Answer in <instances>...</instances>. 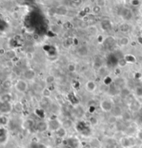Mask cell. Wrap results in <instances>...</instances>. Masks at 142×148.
Here are the masks:
<instances>
[{
    "label": "cell",
    "instance_id": "6da1fadb",
    "mask_svg": "<svg viewBox=\"0 0 142 148\" xmlns=\"http://www.w3.org/2000/svg\"><path fill=\"white\" fill-rule=\"evenodd\" d=\"M14 88L19 93L24 94V93H26L28 90L29 84L26 80L22 79V78H19L18 80H17V81L14 84Z\"/></svg>",
    "mask_w": 142,
    "mask_h": 148
},
{
    "label": "cell",
    "instance_id": "7a4b0ae2",
    "mask_svg": "<svg viewBox=\"0 0 142 148\" xmlns=\"http://www.w3.org/2000/svg\"><path fill=\"white\" fill-rule=\"evenodd\" d=\"M114 107V104L108 99H104L100 103V108L104 112H111Z\"/></svg>",
    "mask_w": 142,
    "mask_h": 148
},
{
    "label": "cell",
    "instance_id": "3957f363",
    "mask_svg": "<svg viewBox=\"0 0 142 148\" xmlns=\"http://www.w3.org/2000/svg\"><path fill=\"white\" fill-rule=\"evenodd\" d=\"M0 114L1 115H8L13 110V105L12 103H0Z\"/></svg>",
    "mask_w": 142,
    "mask_h": 148
},
{
    "label": "cell",
    "instance_id": "277c9868",
    "mask_svg": "<svg viewBox=\"0 0 142 148\" xmlns=\"http://www.w3.org/2000/svg\"><path fill=\"white\" fill-rule=\"evenodd\" d=\"M48 125H49V129L50 131L56 132L58 129L62 127V122L58 118H51L48 122Z\"/></svg>",
    "mask_w": 142,
    "mask_h": 148
},
{
    "label": "cell",
    "instance_id": "5b68a950",
    "mask_svg": "<svg viewBox=\"0 0 142 148\" xmlns=\"http://www.w3.org/2000/svg\"><path fill=\"white\" fill-rule=\"evenodd\" d=\"M76 128L77 129V131H79L80 133L84 134V135L87 136L90 133V128H89V127L87 126V125L85 122H79V123H77Z\"/></svg>",
    "mask_w": 142,
    "mask_h": 148
},
{
    "label": "cell",
    "instance_id": "8992f818",
    "mask_svg": "<svg viewBox=\"0 0 142 148\" xmlns=\"http://www.w3.org/2000/svg\"><path fill=\"white\" fill-rule=\"evenodd\" d=\"M63 143L67 148H77L79 147V141L75 137H72L64 139Z\"/></svg>",
    "mask_w": 142,
    "mask_h": 148
},
{
    "label": "cell",
    "instance_id": "52a82bcc",
    "mask_svg": "<svg viewBox=\"0 0 142 148\" xmlns=\"http://www.w3.org/2000/svg\"><path fill=\"white\" fill-rule=\"evenodd\" d=\"M23 78L26 81H31L34 80L36 77V72L33 68H29L26 69L22 73Z\"/></svg>",
    "mask_w": 142,
    "mask_h": 148
},
{
    "label": "cell",
    "instance_id": "ba28073f",
    "mask_svg": "<svg viewBox=\"0 0 142 148\" xmlns=\"http://www.w3.org/2000/svg\"><path fill=\"white\" fill-rule=\"evenodd\" d=\"M120 15L125 21H130L132 18L133 17L132 12L127 8H124L121 9V13H120Z\"/></svg>",
    "mask_w": 142,
    "mask_h": 148
},
{
    "label": "cell",
    "instance_id": "9c48e42d",
    "mask_svg": "<svg viewBox=\"0 0 142 148\" xmlns=\"http://www.w3.org/2000/svg\"><path fill=\"white\" fill-rule=\"evenodd\" d=\"M113 84L118 89H122L123 88L126 87V80L124 78H122L121 76H118L113 81Z\"/></svg>",
    "mask_w": 142,
    "mask_h": 148
},
{
    "label": "cell",
    "instance_id": "30bf717a",
    "mask_svg": "<svg viewBox=\"0 0 142 148\" xmlns=\"http://www.w3.org/2000/svg\"><path fill=\"white\" fill-rule=\"evenodd\" d=\"M136 141L133 138L130 137H124L121 140V144L124 148H130L135 144Z\"/></svg>",
    "mask_w": 142,
    "mask_h": 148
},
{
    "label": "cell",
    "instance_id": "8fae6325",
    "mask_svg": "<svg viewBox=\"0 0 142 148\" xmlns=\"http://www.w3.org/2000/svg\"><path fill=\"white\" fill-rule=\"evenodd\" d=\"M35 129L37 132H40V133H42V132H45L46 131H47L49 129L48 122L45 121L38 122L35 125Z\"/></svg>",
    "mask_w": 142,
    "mask_h": 148
},
{
    "label": "cell",
    "instance_id": "7c38bea8",
    "mask_svg": "<svg viewBox=\"0 0 142 148\" xmlns=\"http://www.w3.org/2000/svg\"><path fill=\"white\" fill-rule=\"evenodd\" d=\"M8 132L5 127H1L0 128V143L5 144L8 141Z\"/></svg>",
    "mask_w": 142,
    "mask_h": 148
},
{
    "label": "cell",
    "instance_id": "4fadbf2b",
    "mask_svg": "<svg viewBox=\"0 0 142 148\" xmlns=\"http://www.w3.org/2000/svg\"><path fill=\"white\" fill-rule=\"evenodd\" d=\"M128 107H129V110L131 112L135 113V112H137L140 110V109L142 107V104L138 100L135 99V100Z\"/></svg>",
    "mask_w": 142,
    "mask_h": 148
},
{
    "label": "cell",
    "instance_id": "5bb4252c",
    "mask_svg": "<svg viewBox=\"0 0 142 148\" xmlns=\"http://www.w3.org/2000/svg\"><path fill=\"white\" fill-rule=\"evenodd\" d=\"M96 88H97V84L96 83V82L94 80H88L85 83V89L87 90V91H88L90 93L94 92L96 90Z\"/></svg>",
    "mask_w": 142,
    "mask_h": 148
},
{
    "label": "cell",
    "instance_id": "9a60e30c",
    "mask_svg": "<svg viewBox=\"0 0 142 148\" xmlns=\"http://www.w3.org/2000/svg\"><path fill=\"white\" fill-rule=\"evenodd\" d=\"M13 95L10 92H5L0 95V103H12Z\"/></svg>",
    "mask_w": 142,
    "mask_h": 148
},
{
    "label": "cell",
    "instance_id": "2e32d148",
    "mask_svg": "<svg viewBox=\"0 0 142 148\" xmlns=\"http://www.w3.org/2000/svg\"><path fill=\"white\" fill-rule=\"evenodd\" d=\"M77 54L81 56V57H85L87 56L89 52H90V49L88 48V46L86 45H81L79 46V48L77 49Z\"/></svg>",
    "mask_w": 142,
    "mask_h": 148
},
{
    "label": "cell",
    "instance_id": "e0dca14e",
    "mask_svg": "<svg viewBox=\"0 0 142 148\" xmlns=\"http://www.w3.org/2000/svg\"><path fill=\"white\" fill-rule=\"evenodd\" d=\"M111 112H112V115H114V116L119 118V117H121L122 116L123 113H124V111H123L122 107L120 106V105H114V107H113V109H112Z\"/></svg>",
    "mask_w": 142,
    "mask_h": 148
},
{
    "label": "cell",
    "instance_id": "ac0fdd59",
    "mask_svg": "<svg viewBox=\"0 0 142 148\" xmlns=\"http://www.w3.org/2000/svg\"><path fill=\"white\" fill-rule=\"evenodd\" d=\"M4 57L7 60H14L15 58L17 57V52L14 49L8 50Z\"/></svg>",
    "mask_w": 142,
    "mask_h": 148
},
{
    "label": "cell",
    "instance_id": "d6986e66",
    "mask_svg": "<svg viewBox=\"0 0 142 148\" xmlns=\"http://www.w3.org/2000/svg\"><path fill=\"white\" fill-rule=\"evenodd\" d=\"M118 43L121 47H126L130 44V38L127 36H123L119 40Z\"/></svg>",
    "mask_w": 142,
    "mask_h": 148
},
{
    "label": "cell",
    "instance_id": "ffe728a7",
    "mask_svg": "<svg viewBox=\"0 0 142 148\" xmlns=\"http://www.w3.org/2000/svg\"><path fill=\"white\" fill-rule=\"evenodd\" d=\"M13 86H14V84L13 83V81L11 79H5V80L1 82V87L5 90H9L11 89Z\"/></svg>",
    "mask_w": 142,
    "mask_h": 148
},
{
    "label": "cell",
    "instance_id": "44dd1931",
    "mask_svg": "<svg viewBox=\"0 0 142 148\" xmlns=\"http://www.w3.org/2000/svg\"><path fill=\"white\" fill-rule=\"evenodd\" d=\"M124 58L126 60L127 64H134L137 62V57H135L134 55L128 53L124 55Z\"/></svg>",
    "mask_w": 142,
    "mask_h": 148
},
{
    "label": "cell",
    "instance_id": "7402d4cb",
    "mask_svg": "<svg viewBox=\"0 0 142 148\" xmlns=\"http://www.w3.org/2000/svg\"><path fill=\"white\" fill-rule=\"evenodd\" d=\"M9 123V118L7 115H1L0 116V125L1 127H5L7 126Z\"/></svg>",
    "mask_w": 142,
    "mask_h": 148
},
{
    "label": "cell",
    "instance_id": "603a6c76",
    "mask_svg": "<svg viewBox=\"0 0 142 148\" xmlns=\"http://www.w3.org/2000/svg\"><path fill=\"white\" fill-rule=\"evenodd\" d=\"M56 14L58 15H62V16L66 15L67 14V8L64 7L63 6H59L56 9Z\"/></svg>",
    "mask_w": 142,
    "mask_h": 148
},
{
    "label": "cell",
    "instance_id": "cb8c5ba5",
    "mask_svg": "<svg viewBox=\"0 0 142 148\" xmlns=\"http://www.w3.org/2000/svg\"><path fill=\"white\" fill-rule=\"evenodd\" d=\"M122 118L125 122H130L132 121V114H131V111H124L123 115H122Z\"/></svg>",
    "mask_w": 142,
    "mask_h": 148
},
{
    "label": "cell",
    "instance_id": "d4e9b609",
    "mask_svg": "<svg viewBox=\"0 0 142 148\" xmlns=\"http://www.w3.org/2000/svg\"><path fill=\"white\" fill-rule=\"evenodd\" d=\"M101 27L103 30H108L111 27H112V23L110 21H109L108 19L103 20L101 22Z\"/></svg>",
    "mask_w": 142,
    "mask_h": 148
},
{
    "label": "cell",
    "instance_id": "484cf974",
    "mask_svg": "<svg viewBox=\"0 0 142 148\" xmlns=\"http://www.w3.org/2000/svg\"><path fill=\"white\" fill-rule=\"evenodd\" d=\"M55 133H56L57 137H60V138H64L66 136V129L62 127L59 129H58Z\"/></svg>",
    "mask_w": 142,
    "mask_h": 148
},
{
    "label": "cell",
    "instance_id": "4316f807",
    "mask_svg": "<svg viewBox=\"0 0 142 148\" xmlns=\"http://www.w3.org/2000/svg\"><path fill=\"white\" fill-rule=\"evenodd\" d=\"M73 125V122L69 119H66L62 122V127L65 129H69L71 128Z\"/></svg>",
    "mask_w": 142,
    "mask_h": 148
},
{
    "label": "cell",
    "instance_id": "83f0119b",
    "mask_svg": "<svg viewBox=\"0 0 142 148\" xmlns=\"http://www.w3.org/2000/svg\"><path fill=\"white\" fill-rule=\"evenodd\" d=\"M119 94L120 95H121V96L123 97L124 99L126 98L127 96H128L130 94H131L130 91L127 87H124L122 89H121V90H120Z\"/></svg>",
    "mask_w": 142,
    "mask_h": 148
},
{
    "label": "cell",
    "instance_id": "f1b7e54d",
    "mask_svg": "<svg viewBox=\"0 0 142 148\" xmlns=\"http://www.w3.org/2000/svg\"><path fill=\"white\" fill-rule=\"evenodd\" d=\"M119 30L121 32L126 33H127L129 30H130V27L129 24H126V23L125 24H122L120 25Z\"/></svg>",
    "mask_w": 142,
    "mask_h": 148
},
{
    "label": "cell",
    "instance_id": "f546056e",
    "mask_svg": "<svg viewBox=\"0 0 142 148\" xmlns=\"http://www.w3.org/2000/svg\"><path fill=\"white\" fill-rule=\"evenodd\" d=\"M117 65H118V67H120V68H124V67H126L128 64L127 63V62L125 60L124 57H121V58H120L119 60H118Z\"/></svg>",
    "mask_w": 142,
    "mask_h": 148
},
{
    "label": "cell",
    "instance_id": "4dcf8cb0",
    "mask_svg": "<svg viewBox=\"0 0 142 148\" xmlns=\"http://www.w3.org/2000/svg\"><path fill=\"white\" fill-rule=\"evenodd\" d=\"M51 91L49 88H45L42 91V95L44 98H49L51 96Z\"/></svg>",
    "mask_w": 142,
    "mask_h": 148
},
{
    "label": "cell",
    "instance_id": "1f68e13d",
    "mask_svg": "<svg viewBox=\"0 0 142 148\" xmlns=\"http://www.w3.org/2000/svg\"><path fill=\"white\" fill-rule=\"evenodd\" d=\"M13 109L17 112H22L23 111V105L20 102H17L13 105Z\"/></svg>",
    "mask_w": 142,
    "mask_h": 148
},
{
    "label": "cell",
    "instance_id": "d6a6232c",
    "mask_svg": "<svg viewBox=\"0 0 142 148\" xmlns=\"http://www.w3.org/2000/svg\"><path fill=\"white\" fill-rule=\"evenodd\" d=\"M55 80H56L55 76H53V75H49L48 76H47L46 78H45V82L48 84H53L55 82Z\"/></svg>",
    "mask_w": 142,
    "mask_h": 148
},
{
    "label": "cell",
    "instance_id": "836d02e7",
    "mask_svg": "<svg viewBox=\"0 0 142 148\" xmlns=\"http://www.w3.org/2000/svg\"><path fill=\"white\" fill-rule=\"evenodd\" d=\"M117 117L116 116H114V115H111V116H110L108 118V123L110 125H114V124H116V122H117Z\"/></svg>",
    "mask_w": 142,
    "mask_h": 148
},
{
    "label": "cell",
    "instance_id": "e575fe53",
    "mask_svg": "<svg viewBox=\"0 0 142 148\" xmlns=\"http://www.w3.org/2000/svg\"><path fill=\"white\" fill-rule=\"evenodd\" d=\"M83 114H84V111L80 107L78 106L75 109V115L77 117H81Z\"/></svg>",
    "mask_w": 142,
    "mask_h": 148
},
{
    "label": "cell",
    "instance_id": "d590c367",
    "mask_svg": "<svg viewBox=\"0 0 142 148\" xmlns=\"http://www.w3.org/2000/svg\"><path fill=\"white\" fill-rule=\"evenodd\" d=\"M101 8H102L100 7V6H98V5H95V6H94L92 8V13L94 14V15H98V14H99L101 11Z\"/></svg>",
    "mask_w": 142,
    "mask_h": 148
},
{
    "label": "cell",
    "instance_id": "8d00e7d4",
    "mask_svg": "<svg viewBox=\"0 0 142 148\" xmlns=\"http://www.w3.org/2000/svg\"><path fill=\"white\" fill-rule=\"evenodd\" d=\"M34 125V122L33 120H32V119H27L24 122V126L26 127V128H31V127H32Z\"/></svg>",
    "mask_w": 142,
    "mask_h": 148
},
{
    "label": "cell",
    "instance_id": "74e56055",
    "mask_svg": "<svg viewBox=\"0 0 142 148\" xmlns=\"http://www.w3.org/2000/svg\"><path fill=\"white\" fill-rule=\"evenodd\" d=\"M67 70L69 72L74 73L75 72L76 70V65L74 64V63H69V64H68L67 65Z\"/></svg>",
    "mask_w": 142,
    "mask_h": 148
},
{
    "label": "cell",
    "instance_id": "f35d334b",
    "mask_svg": "<svg viewBox=\"0 0 142 148\" xmlns=\"http://www.w3.org/2000/svg\"><path fill=\"white\" fill-rule=\"evenodd\" d=\"M25 57L28 60H32L34 58V53L31 51H28L25 54Z\"/></svg>",
    "mask_w": 142,
    "mask_h": 148
},
{
    "label": "cell",
    "instance_id": "ab89813d",
    "mask_svg": "<svg viewBox=\"0 0 142 148\" xmlns=\"http://www.w3.org/2000/svg\"><path fill=\"white\" fill-rule=\"evenodd\" d=\"M31 148H46L44 145L38 143H33L31 145Z\"/></svg>",
    "mask_w": 142,
    "mask_h": 148
},
{
    "label": "cell",
    "instance_id": "60d3db41",
    "mask_svg": "<svg viewBox=\"0 0 142 148\" xmlns=\"http://www.w3.org/2000/svg\"><path fill=\"white\" fill-rule=\"evenodd\" d=\"M96 4L98 6L103 8V6H105V4H106V0H96Z\"/></svg>",
    "mask_w": 142,
    "mask_h": 148
},
{
    "label": "cell",
    "instance_id": "b9f144b4",
    "mask_svg": "<svg viewBox=\"0 0 142 148\" xmlns=\"http://www.w3.org/2000/svg\"><path fill=\"white\" fill-rule=\"evenodd\" d=\"M104 82H105V85H108H108H111L113 82H112V79H111L109 76H106V77H105Z\"/></svg>",
    "mask_w": 142,
    "mask_h": 148
},
{
    "label": "cell",
    "instance_id": "7bdbcfd3",
    "mask_svg": "<svg viewBox=\"0 0 142 148\" xmlns=\"http://www.w3.org/2000/svg\"><path fill=\"white\" fill-rule=\"evenodd\" d=\"M98 119L96 117H94V116H92L91 118H90V122L92 124V125H96V124L98 123Z\"/></svg>",
    "mask_w": 142,
    "mask_h": 148
},
{
    "label": "cell",
    "instance_id": "ee69618b",
    "mask_svg": "<svg viewBox=\"0 0 142 148\" xmlns=\"http://www.w3.org/2000/svg\"><path fill=\"white\" fill-rule=\"evenodd\" d=\"M137 95L139 97H142V87H137L135 89Z\"/></svg>",
    "mask_w": 142,
    "mask_h": 148
},
{
    "label": "cell",
    "instance_id": "f6af8a7d",
    "mask_svg": "<svg viewBox=\"0 0 142 148\" xmlns=\"http://www.w3.org/2000/svg\"><path fill=\"white\" fill-rule=\"evenodd\" d=\"M6 49H4L3 46H1V48H0V55L1 56H5V55H6Z\"/></svg>",
    "mask_w": 142,
    "mask_h": 148
},
{
    "label": "cell",
    "instance_id": "bcb514c9",
    "mask_svg": "<svg viewBox=\"0 0 142 148\" xmlns=\"http://www.w3.org/2000/svg\"><path fill=\"white\" fill-rule=\"evenodd\" d=\"M131 4L133 6H138L140 4V1L139 0H132L131 1Z\"/></svg>",
    "mask_w": 142,
    "mask_h": 148
},
{
    "label": "cell",
    "instance_id": "7dc6e473",
    "mask_svg": "<svg viewBox=\"0 0 142 148\" xmlns=\"http://www.w3.org/2000/svg\"><path fill=\"white\" fill-rule=\"evenodd\" d=\"M12 17L14 19H18L19 18V15L17 12H14L12 13Z\"/></svg>",
    "mask_w": 142,
    "mask_h": 148
},
{
    "label": "cell",
    "instance_id": "c3c4849f",
    "mask_svg": "<svg viewBox=\"0 0 142 148\" xmlns=\"http://www.w3.org/2000/svg\"><path fill=\"white\" fill-rule=\"evenodd\" d=\"M114 73H115V75H116V77H118V76H119V75L121 73V69L120 67L119 68H116L115 70H114Z\"/></svg>",
    "mask_w": 142,
    "mask_h": 148
},
{
    "label": "cell",
    "instance_id": "681fc988",
    "mask_svg": "<svg viewBox=\"0 0 142 148\" xmlns=\"http://www.w3.org/2000/svg\"><path fill=\"white\" fill-rule=\"evenodd\" d=\"M81 148H92V145L89 143H87L85 145H83Z\"/></svg>",
    "mask_w": 142,
    "mask_h": 148
},
{
    "label": "cell",
    "instance_id": "f907efd6",
    "mask_svg": "<svg viewBox=\"0 0 142 148\" xmlns=\"http://www.w3.org/2000/svg\"><path fill=\"white\" fill-rule=\"evenodd\" d=\"M82 21H83L84 22H89V20H90V19H89V17L87 16V15L83 16V17H82Z\"/></svg>",
    "mask_w": 142,
    "mask_h": 148
},
{
    "label": "cell",
    "instance_id": "816d5d0a",
    "mask_svg": "<svg viewBox=\"0 0 142 148\" xmlns=\"http://www.w3.org/2000/svg\"><path fill=\"white\" fill-rule=\"evenodd\" d=\"M83 11L85 12V13H86L87 15L90 13V12H92V9H90V7H88V6H87L84 8V10H83Z\"/></svg>",
    "mask_w": 142,
    "mask_h": 148
},
{
    "label": "cell",
    "instance_id": "f5cc1de1",
    "mask_svg": "<svg viewBox=\"0 0 142 148\" xmlns=\"http://www.w3.org/2000/svg\"><path fill=\"white\" fill-rule=\"evenodd\" d=\"M40 38V36L38 35V34H33V40H37L38 39Z\"/></svg>",
    "mask_w": 142,
    "mask_h": 148
},
{
    "label": "cell",
    "instance_id": "db71d44e",
    "mask_svg": "<svg viewBox=\"0 0 142 148\" xmlns=\"http://www.w3.org/2000/svg\"><path fill=\"white\" fill-rule=\"evenodd\" d=\"M137 41H138L139 44H140L141 45H142V35H139L138 38H137Z\"/></svg>",
    "mask_w": 142,
    "mask_h": 148
},
{
    "label": "cell",
    "instance_id": "11a10c76",
    "mask_svg": "<svg viewBox=\"0 0 142 148\" xmlns=\"http://www.w3.org/2000/svg\"><path fill=\"white\" fill-rule=\"evenodd\" d=\"M138 137L139 138H140V139H142V130H141L138 133Z\"/></svg>",
    "mask_w": 142,
    "mask_h": 148
},
{
    "label": "cell",
    "instance_id": "9f6ffc18",
    "mask_svg": "<svg viewBox=\"0 0 142 148\" xmlns=\"http://www.w3.org/2000/svg\"><path fill=\"white\" fill-rule=\"evenodd\" d=\"M139 33H140V35L142 36V27L140 28V30H139Z\"/></svg>",
    "mask_w": 142,
    "mask_h": 148
},
{
    "label": "cell",
    "instance_id": "6f0895ef",
    "mask_svg": "<svg viewBox=\"0 0 142 148\" xmlns=\"http://www.w3.org/2000/svg\"><path fill=\"white\" fill-rule=\"evenodd\" d=\"M74 1H79V0H74Z\"/></svg>",
    "mask_w": 142,
    "mask_h": 148
},
{
    "label": "cell",
    "instance_id": "680465c9",
    "mask_svg": "<svg viewBox=\"0 0 142 148\" xmlns=\"http://www.w3.org/2000/svg\"></svg>",
    "mask_w": 142,
    "mask_h": 148
}]
</instances>
